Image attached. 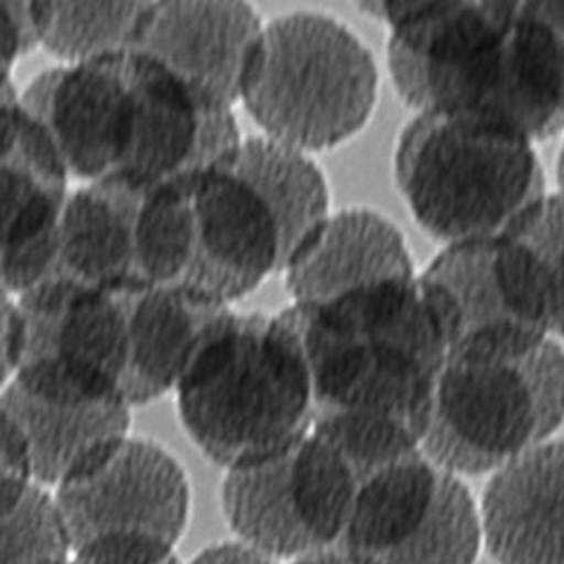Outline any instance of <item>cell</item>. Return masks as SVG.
I'll return each mask as SVG.
<instances>
[{"label": "cell", "mask_w": 564, "mask_h": 564, "mask_svg": "<svg viewBox=\"0 0 564 564\" xmlns=\"http://www.w3.org/2000/svg\"><path fill=\"white\" fill-rule=\"evenodd\" d=\"M289 311L311 369L312 430L361 479L422 451L447 343L419 278Z\"/></svg>", "instance_id": "6da1fadb"}, {"label": "cell", "mask_w": 564, "mask_h": 564, "mask_svg": "<svg viewBox=\"0 0 564 564\" xmlns=\"http://www.w3.org/2000/svg\"><path fill=\"white\" fill-rule=\"evenodd\" d=\"M175 390L187 435L227 470L282 451L314 426L311 369L289 308L223 312Z\"/></svg>", "instance_id": "7a4b0ae2"}, {"label": "cell", "mask_w": 564, "mask_h": 564, "mask_svg": "<svg viewBox=\"0 0 564 564\" xmlns=\"http://www.w3.org/2000/svg\"><path fill=\"white\" fill-rule=\"evenodd\" d=\"M392 29L389 69L399 97L421 112L473 115L517 132L536 61L528 2H366Z\"/></svg>", "instance_id": "3957f363"}, {"label": "cell", "mask_w": 564, "mask_h": 564, "mask_svg": "<svg viewBox=\"0 0 564 564\" xmlns=\"http://www.w3.org/2000/svg\"><path fill=\"white\" fill-rule=\"evenodd\" d=\"M395 178L416 223L449 245L505 236L545 198L531 141L456 112H421L408 123Z\"/></svg>", "instance_id": "277c9868"}, {"label": "cell", "mask_w": 564, "mask_h": 564, "mask_svg": "<svg viewBox=\"0 0 564 564\" xmlns=\"http://www.w3.org/2000/svg\"><path fill=\"white\" fill-rule=\"evenodd\" d=\"M563 422L560 344L459 347L440 370L422 453L459 477L494 474L549 442Z\"/></svg>", "instance_id": "5b68a950"}, {"label": "cell", "mask_w": 564, "mask_h": 564, "mask_svg": "<svg viewBox=\"0 0 564 564\" xmlns=\"http://www.w3.org/2000/svg\"><path fill=\"white\" fill-rule=\"evenodd\" d=\"M378 84L375 57L357 34L328 14L296 11L264 25L241 102L265 138L324 152L369 123Z\"/></svg>", "instance_id": "8992f818"}, {"label": "cell", "mask_w": 564, "mask_h": 564, "mask_svg": "<svg viewBox=\"0 0 564 564\" xmlns=\"http://www.w3.org/2000/svg\"><path fill=\"white\" fill-rule=\"evenodd\" d=\"M54 497L74 557L89 564L161 560L189 520L184 468L152 440L127 436Z\"/></svg>", "instance_id": "52a82bcc"}, {"label": "cell", "mask_w": 564, "mask_h": 564, "mask_svg": "<svg viewBox=\"0 0 564 564\" xmlns=\"http://www.w3.org/2000/svg\"><path fill=\"white\" fill-rule=\"evenodd\" d=\"M360 476L311 430L265 458L228 468L223 509L241 542L274 560H297L343 542Z\"/></svg>", "instance_id": "ba28073f"}, {"label": "cell", "mask_w": 564, "mask_h": 564, "mask_svg": "<svg viewBox=\"0 0 564 564\" xmlns=\"http://www.w3.org/2000/svg\"><path fill=\"white\" fill-rule=\"evenodd\" d=\"M338 545L360 564H476L481 511L463 477L419 451L360 482Z\"/></svg>", "instance_id": "9c48e42d"}, {"label": "cell", "mask_w": 564, "mask_h": 564, "mask_svg": "<svg viewBox=\"0 0 564 564\" xmlns=\"http://www.w3.org/2000/svg\"><path fill=\"white\" fill-rule=\"evenodd\" d=\"M419 282L444 329L447 352L474 344L529 346L551 338L536 259L511 234L449 245Z\"/></svg>", "instance_id": "30bf717a"}, {"label": "cell", "mask_w": 564, "mask_h": 564, "mask_svg": "<svg viewBox=\"0 0 564 564\" xmlns=\"http://www.w3.org/2000/svg\"><path fill=\"white\" fill-rule=\"evenodd\" d=\"M127 68L132 97L129 149L107 182L141 195L167 182L195 178L239 149L242 138L234 107L141 52L127 51Z\"/></svg>", "instance_id": "8fae6325"}, {"label": "cell", "mask_w": 564, "mask_h": 564, "mask_svg": "<svg viewBox=\"0 0 564 564\" xmlns=\"http://www.w3.org/2000/svg\"><path fill=\"white\" fill-rule=\"evenodd\" d=\"M129 291L84 288L46 274L17 300L23 317V352L14 375L126 401L121 384Z\"/></svg>", "instance_id": "7c38bea8"}, {"label": "cell", "mask_w": 564, "mask_h": 564, "mask_svg": "<svg viewBox=\"0 0 564 564\" xmlns=\"http://www.w3.org/2000/svg\"><path fill=\"white\" fill-rule=\"evenodd\" d=\"M193 210L195 253L182 285L196 296L230 308L285 271L276 219L227 159L196 176Z\"/></svg>", "instance_id": "4fadbf2b"}, {"label": "cell", "mask_w": 564, "mask_h": 564, "mask_svg": "<svg viewBox=\"0 0 564 564\" xmlns=\"http://www.w3.org/2000/svg\"><path fill=\"white\" fill-rule=\"evenodd\" d=\"M20 102L51 132L69 176L95 184L120 167L132 126L127 51L46 69Z\"/></svg>", "instance_id": "5bb4252c"}, {"label": "cell", "mask_w": 564, "mask_h": 564, "mask_svg": "<svg viewBox=\"0 0 564 564\" xmlns=\"http://www.w3.org/2000/svg\"><path fill=\"white\" fill-rule=\"evenodd\" d=\"M262 31V19L248 2H149L127 51L155 57L199 91L234 107Z\"/></svg>", "instance_id": "9a60e30c"}, {"label": "cell", "mask_w": 564, "mask_h": 564, "mask_svg": "<svg viewBox=\"0 0 564 564\" xmlns=\"http://www.w3.org/2000/svg\"><path fill=\"white\" fill-rule=\"evenodd\" d=\"M0 415L22 431L34 481L59 488L129 436L130 406L69 384L14 375L2 392Z\"/></svg>", "instance_id": "2e32d148"}, {"label": "cell", "mask_w": 564, "mask_h": 564, "mask_svg": "<svg viewBox=\"0 0 564 564\" xmlns=\"http://www.w3.org/2000/svg\"><path fill=\"white\" fill-rule=\"evenodd\" d=\"M479 511L482 543L497 564H564V440L494 473Z\"/></svg>", "instance_id": "e0dca14e"}, {"label": "cell", "mask_w": 564, "mask_h": 564, "mask_svg": "<svg viewBox=\"0 0 564 564\" xmlns=\"http://www.w3.org/2000/svg\"><path fill=\"white\" fill-rule=\"evenodd\" d=\"M415 276L403 234L369 208L329 216L292 257L285 288L294 305H321L393 278Z\"/></svg>", "instance_id": "ac0fdd59"}, {"label": "cell", "mask_w": 564, "mask_h": 564, "mask_svg": "<svg viewBox=\"0 0 564 564\" xmlns=\"http://www.w3.org/2000/svg\"><path fill=\"white\" fill-rule=\"evenodd\" d=\"M225 311L184 285L130 289L121 384L127 404L152 403L176 389L208 326Z\"/></svg>", "instance_id": "d6986e66"}, {"label": "cell", "mask_w": 564, "mask_h": 564, "mask_svg": "<svg viewBox=\"0 0 564 564\" xmlns=\"http://www.w3.org/2000/svg\"><path fill=\"white\" fill-rule=\"evenodd\" d=\"M139 193L118 182H95L66 199L51 273L102 291L135 283Z\"/></svg>", "instance_id": "ffe728a7"}, {"label": "cell", "mask_w": 564, "mask_h": 564, "mask_svg": "<svg viewBox=\"0 0 564 564\" xmlns=\"http://www.w3.org/2000/svg\"><path fill=\"white\" fill-rule=\"evenodd\" d=\"M2 289L20 296L54 268L66 181L17 162L0 161Z\"/></svg>", "instance_id": "44dd1931"}, {"label": "cell", "mask_w": 564, "mask_h": 564, "mask_svg": "<svg viewBox=\"0 0 564 564\" xmlns=\"http://www.w3.org/2000/svg\"><path fill=\"white\" fill-rule=\"evenodd\" d=\"M227 162L262 196L276 219L288 269L292 257L329 218V189L324 173L305 152L265 135L242 139Z\"/></svg>", "instance_id": "7402d4cb"}, {"label": "cell", "mask_w": 564, "mask_h": 564, "mask_svg": "<svg viewBox=\"0 0 564 564\" xmlns=\"http://www.w3.org/2000/svg\"><path fill=\"white\" fill-rule=\"evenodd\" d=\"M195 178L167 182L139 196L135 216L138 288L182 285L195 253Z\"/></svg>", "instance_id": "603a6c76"}, {"label": "cell", "mask_w": 564, "mask_h": 564, "mask_svg": "<svg viewBox=\"0 0 564 564\" xmlns=\"http://www.w3.org/2000/svg\"><path fill=\"white\" fill-rule=\"evenodd\" d=\"M149 2H29L37 42L51 56L77 65L129 48Z\"/></svg>", "instance_id": "cb8c5ba5"}, {"label": "cell", "mask_w": 564, "mask_h": 564, "mask_svg": "<svg viewBox=\"0 0 564 564\" xmlns=\"http://www.w3.org/2000/svg\"><path fill=\"white\" fill-rule=\"evenodd\" d=\"M72 543L56 497L33 482L2 505V564H68Z\"/></svg>", "instance_id": "d4e9b609"}, {"label": "cell", "mask_w": 564, "mask_h": 564, "mask_svg": "<svg viewBox=\"0 0 564 564\" xmlns=\"http://www.w3.org/2000/svg\"><path fill=\"white\" fill-rule=\"evenodd\" d=\"M536 259L551 334L564 338V195L545 196L511 230Z\"/></svg>", "instance_id": "484cf974"}, {"label": "cell", "mask_w": 564, "mask_h": 564, "mask_svg": "<svg viewBox=\"0 0 564 564\" xmlns=\"http://www.w3.org/2000/svg\"><path fill=\"white\" fill-rule=\"evenodd\" d=\"M37 45L29 2H2V77H11L17 59Z\"/></svg>", "instance_id": "4316f807"}, {"label": "cell", "mask_w": 564, "mask_h": 564, "mask_svg": "<svg viewBox=\"0 0 564 564\" xmlns=\"http://www.w3.org/2000/svg\"><path fill=\"white\" fill-rule=\"evenodd\" d=\"M23 352V317L19 303L4 294L2 300V381L13 378Z\"/></svg>", "instance_id": "83f0119b"}, {"label": "cell", "mask_w": 564, "mask_h": 564, "mask_svg": "<svg viewBox=\"0 0 564 564\" xmlns=\"http://www.w3.org/2000/svg\"><path fill=\"white\" fill-rule=\"evenodd\" d=\"M191 564H278V561L239 540L208 546Z\"/></svg>", "instance_id": "f1b7e54d"}, {"label": "cell", "mask_w": 564, "mask_h": 564, "mask_svg": "<svg viewBox=\"0 0 564 564\" xmlns=\"http://www.w3.org/2000/svg\"><path fill=\"white\" fill-rule=\"evenodd\" d=\"M291 564H360L343 545L328 546L323 551L303 555Z\"/></svg>", "instance_id": "f546056e"}, {"label": "cell", "mask_w": 564, "mask_h": 564, "mask_svg": "<svg viewBox=\"0 0 564 564\" xmlns=\"http://www.w3.org/2000/svg\"><path fill=\"white\" fill-rule=\"evenodd\" d=\"M138 564H181V560H178V557H176L175 552H173V554L164 555V557H161V560L147 561V563Z\"/></svg>", "instance_id": "4dcf8cb0"}, {"label": "cell", "mask_w": 564, "mask_h": 564, "mask_svg": "<svg viewBox=\"0 0 564 564\" xmlns=\"http://www.w3.org/2000/svg\"><path fill=\"white\" fill-rule=\"evenodd\" d=\"M557 182H560L561 193L564 195V144L561 149L560 161H557Z\"/></svg>", "instance_id": "1f68e13d"}, {"label": "cell", "mask_w": 564, "mask_h": 564, "mask_svg": "<svg viewBox=\"0 0 564 564\" xmlns=\"http://www.w3.org/2000/svg\"><path fill=\"white\" fill-rule=\"evenodd\" d=\"M555 6H557V11H560L561 19L564 22V2H555Z\"/></svg>", "instance_id": "d6a6232c"}, {"label": "cell", "mask_w": 564, "mask_h": 564, "mask_svg": "<svg viewBox=\"0 0 564 564\" xmlns=\"http://www.w3.org/2000/svg\"><path fill=\"white\" fill-rule=\"evenodd\" d=\"M68 564H86L84 561L77 560V557H74V560L69 561Z\"/></svg>", "instance_id": "836d02e7"}]
</instances>
